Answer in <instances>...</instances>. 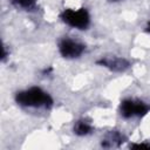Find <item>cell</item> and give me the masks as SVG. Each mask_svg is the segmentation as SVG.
<instances>
[{"instance_id": "3957f363", "label": "cell", "mask_w": 150, "mask_h": 150, "mask_svg": "<svg viewBox=\"0 0 150 150\" xmlns=\"http://www.w3.org/2000/svg\"><path fill=\"white\" fill-rule=\"evenodd\" d=\"M60 18L63 23L79 30H84L90 25V15L86 8H66Z\"/></svg>"}, {"instance_id": "9c48e42d", "label": "cell", "mask_w": 150, "mask_h": 150, "mask_svg": "<svg viewBox=\"0 0 150 150\" xmlns=\"http://www.w3.org/2000/svg\"><path fill=\"white\" fill-rule=\"evenodd\" d=\"M146 32L150 34V21H149V23H148V26H146Z\"/></svg>"}, {"instance_id": "52a82bcc", "label": "cell", "mask_w": 150, "mask_h": 150, "mask_svg": "<svg viewBox=\"0 0 150 150\" xmlns=\"http://www.w3.org/2000/svg\"><path fill=\"white\" fill-rule=\"evenodd\" d=\"M124 139L123 134H121L120 131H114L111 130L110 132H108L104 138L102 139V145L105 148H114V146H118Z\"/></svg>"}, {"instance_id": "5b68a950", "label": "cell", "mask_w": 150, "mask_h": 150, "mask_svg": "<svg viewBox=\"0 0 150 150\" xmlns=\"http://www.w3.org/2000/svg\"><path fill=\"white\" fill-rule=\"evenodd\" d=\"M97 63L111 71L116 73H122L125 71L130 67V62L122 57V56H116V55H110V56H102Z\"/></svg>"}, {"instance_id": "ba28073f", "label": "cell", "mask_w": 150, "mask_h": 150, "mask_svg": "<svg viewBox=\"0 0 150 150\" xmlns=\"http://www.w3.org/2000/svg\"><path fill=\"white\" fill-rule=\"evenodd\" d=\"M13 6L22 11H33L36 8V0H11Z\"/></svg>"}, {"instance_id": "8992f818", "label": "cell", "mask_w": 150, "mask_h": 150, "mask_svg": "<svg viewBox=\"0 0 150 150\" xmlns=\"http://www.w3.org/2000/svg\"><path fill=\"white\" fill-rule=\"evenodd\" d=\"M93 129H94V127H93V124L89 120L80 118L74 123L73 132L77 136H87V135L93 132Z\"/></svg>"}, {"instance_id": "7a4b0ae2", "label": "cell", "mask_w": 150, "mask_h": 150, "mask_svg": "<svg viewBox=\"0 0 150 150\" xmlns=\"http://www.w3.org/2000/svg\"><path fill=\"white\" fill-rule=\"evenodd\" d=\"M150 110V105L141 98L129 97L123 100L118 107V114L124 120L138 118L146 115Z\"/></svg>"}, {"instance_id": "277c9868", "label": "cell", "mask_w": 150, "mask_h": 150, "mask_svg": "<svg viewBox=\"0 0 150 150\" xmlns=\"http://www.w3.org/2000/svg\"><path fill=\"white\" fill-rule=\"evenodd\" d=\"M57 48L59 53L64 59H77L86 50V46L82 42L69 36H64L63 39H61L59 41Z\"/></svg>"}, {"instance_id": "6da1fadb", "label": "cell", "mask_w": 150, "mask_h": 150, "mask_svg": "<svg viewBox=\"0 0 150 150\" xmlns=\"http://www.w3.org/2000/svg\"><path fill=\"white\" fill-rule=\"evenodd\" d=\"M15 102L22 108L49 109L53 105V97L40 87H29L15 94Z\"/></svg>"}]
</instances>
